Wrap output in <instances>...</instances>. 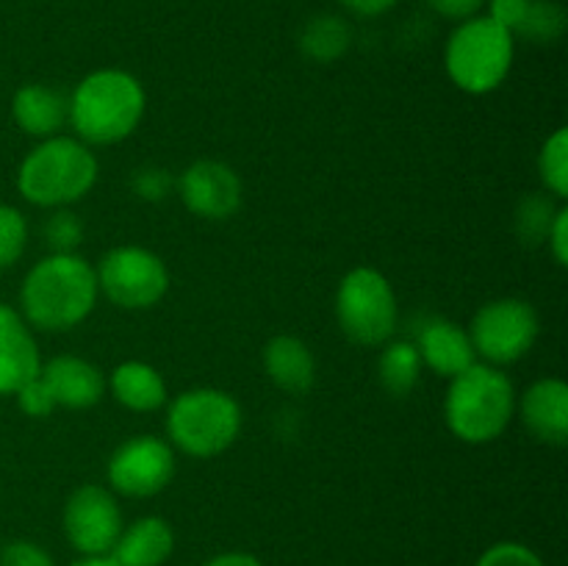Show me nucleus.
Segmentation results:
<instances>
[{"instance_id":"nucleus-29","label":"nucleus","mask_w":568,"mask_h":566,"mask_svg":"<svg viewBox=\"0 0 568 566\" xmlns=\"http://www.w3.org/2000/svg\"><path fill=\"white\" fill-rule=\"evenodd\" d=\"M477 566H544L541 558H538L532 549H527L525 544L516 542H503L497 547L488 549Z\"/></svg>"},{"instance_id":"nucleus-37","label":"nucleus","mask_w":568,"mask_h":566,"mask_svg":"<svg viewBox=\"0 0 568 566\" xmlns=\"http://www.w3.org/2000/svg\"><path fill=\"white\" fill-rule=\"evenodd\" d=\"M72 566H120L114 560V555H87L83 560H78V564Z\"/></svg>"},{"instance_id":"nucleus-30","label":"nucleus","mask_w":568,"mask_h":566,"mask_svg":"<svg viewBox=\"0 0 568 566\" xmlns=\"http://www.w3.org/2000/svg\"><path fill=\"white\" fill-rule=\"evenodd\" d=\"M486 3H488V17L516 37L527 9H530V0H486Z\"/></svg>"},{"instance_id":"nucleus-8","label":"nucleus","mask_w":568,"mask_h":566,"mask_svg":"<svg viewBox=\"0 0 568 566\" xmlns=\"http://www.w3.org/2000/svg\"><path fill=\"white\" fill-rule=\"evenodd\" d=\"M94 275H98L100 292L125 311L153 309L170 289V272L164 261L153 250L136 247V244L109 250Z\"/></svg>"},{"instance_id":"nucleus-3","label":"nucleus","mask_w":568,"mask_h":566,"mask_svg":"<svg viewBox=\"0 0 568 566\" xmlns=\"http://www.w3.org/2000/svg\"><path fill=\"white\" fill-rule=\"evenodd\" d=\"M516 414V392L510 377L491 364H471L449 377L444 420L455 438L466 444H488L505 433Z\"/></svg>"},{"instance_id":"nucleus-22","label":"nucleus","mask_w":568,"mask_h":566,"mask_svg":"<svg viewBox=\"0 0 568 566\" xmlns=\"http://www.w3.org/2000/svg\"><path fill=\"white\" fill-rule=\"evenodd\" d=\"M300 48L308 59L320 61V64L336 61L349 48V26L342 17H314V20L305 22L303 33H300Z\"/></svg>"},{"instance_id":"nucleus-10","label":"nucleus","mask_w":568,"mask_h":566,"mask_svg":"<svg viewBox=\"0 0 568 566\" xmlns=\"http://www.w3.org/2000/svg\"><path fill=\"white\" fill-rule=\"evenodd\" d=\"M175 453L155 436H133L109 458V483L125 497H153L170 486Z\"/></svg>"},{"instance_id":"nucleus-2","label":"nucleus","mask_w":568,"mask_h":566,"mask_svg":"<svg viewBox=\"0 0 568 566\" xmlns=\"http://www.w3.org/2000/svg\"><path fill=\"white\" fill-rule=\"evenodd\" d=\"M144 89L131 72L98 70L67 100V120L83 144H114L131 137L144 117Z\"/></svg>"},{"instance_id":"nucleus-12","label":"nucleus","mask_w":568,"mask_h":566,"mask_svg":"<svg viewBox=\"0 0 568 566\" xmlns=\"http://www.w3.org/2000/svg\"><path fill=\"white\" fill-rule=\"evenodd\" d=\"M181 200L194 216L227 220L242 205V181L222 161H197L181 175Z\"/></svg>"},{"instance_id":"nucleus-25","label":"nucleus","mask_w":568,"mask_h":566,"mask_svg":"<svg viewBox=\"0 0 568 566\" xmlns=\"http://www.w3.org/2000/svg\"><path fill=\"white\" fill-rule=\"evenodd\" d=\"M555 211L558 209L547 198H541V194H530V198L521 200L519 211H516V233H519L521 242L538 244L541 239H547Z\"/></svg>"},{"instance_id":"nucleus-4","label":"nucleus","mask_w":568,"mask_h":566,"mask_svg":"<svg viewBox=\"0 0 568 566\" xmlns=\"http://www.w3.org/2000/svg\"><path fill=\"white\" fill-rule=\"evenodd\" d=\"M98 181V159L72 137H48L22 159L17 189L22 198L42 209H61L87 198Z\"/></svg>"},{"instance_id":"nucleus-26","label":"nucleus","mask_w":568,"mask_h":566,"mask_svg":"<svg viewBox=\"0 0 568 566\" xmlns=\"http://www.w3.org/2000/svg\"><path fill=\"white\" fill-rule=\"evenodd\" d=\"M28 225L26 216L11 205H0V270L17 264L26 250Z\"/></svg>"},{"instance_id":"nucleus-36","label":"nucleus","mask_w":568,"mask_h":566,"mask_svg":"<svg viewBox=\"0 0 568 566\" xmlns=\"http://www.w3.org/2000/svg\"><path fill=\"white\" fill-rule=\"evenodd\" d=\"M205 566H261V560L255 555L247 553H225V555H216L211 558Z\"/></svg>"},{"instance_id":"nucleus-34","label":"nucleus","mask_w":568,"mask_h":566,"mask_svg":"<svg viewBox=\"0 0 568 566\" xmlns=\"http://www.w3.org/2000/svg\"><path fill=\"white\" fill-rule=\"evenodd\" d=\"M433 6V11H438L447 20H469V17H477V11L486 6V0H427Z\"/></svg>"},{"instance_id":"nucleus-27","label":"nucleus","mask_w":568,"mask_h":566,"mask_svg":"<svg viewBox=\"0 0 568 566\" xmlns=\"http://www.w3.org/2000/svg\"><path fill=\"white\" fill-rule=\"evenodd\" d=\"M44 236H48V244L53 247V253H72L75 244L81 242L83 228L75 214L59 209L53 216H50L48 225H44Z\"/></svg>"},{"instance_id":"nucleus-23","label":"nucleus","mask_w":568,"mask_h":566,"mask_svg":"<svg viewBox=\"0 0 568 566\" xmlns=\"http://www.w3.org/2000/svg\"><path fill=\"white\" fill-rule=\"evenodd\" d=\"M538 172H541L544 186L549 194L564 200L568 194V133L566 128H558L552 137L544 142L541 155H538Z\"/></svg>"},{"instance_id":"nucleus-5","label":"nucleus","mask_w":568,"mask_h":566,"mask_svg":"<svg viewBox=\"0 0 568 566\" xmlns=\"http://www.w3.org/2000/svg\"><path fill=\"white\" fill-rule=\"evenodd\" d=\"M444 67L460 92H494L514 67V33L497 26L491 17H469L449 37Z\"/></svg>"},{"instance_id":"nucleus-13","label":"nucleus","mask_w":568,"mask_h":566,"mask_svg":"<svg viewBox=\"0 0 568 566\" xmlns=\"http://www.w3.org/2000/svg\"><path fill=\"white\" fill-rule=\"evenodd\" d=\"M39 370L42 361L31 327L11 305L0 303V397L17 394Z\"/></svg>"},{"instance_id":"nucleus-7","label":"nucleus","mask_w":568,"mask_h":566,"mask_svg":"<svg viewBox=\"0 0 568 566\" xmlns=\"http://www.w3.org/2000/svg\"><path fill=\"white\" fill-rule=\"evenodd\" d=\"M336 316L344 336L355 344H386L397 331V297L383 272L355 266L342 277L336 292Z\"/></svg>"},{"instance_id":"nucleus-1","label":"nucleus","mask_w":568,"mask_h":566,"mask_svg":"<svg viewBox=\"0 0 568 566\" xmlns=\"http://www.w3.org/2000/svg\"><path fill=\"white\" fill-rule=\"evenodd\" d=\"M98 294V275L89 261L75 253H50L22 281L20 305L28 325L61 333L92 314Z\"/></svg>"},{"instance_id":"nucleus-21","label":"nucleus","mask_w":568,"mask_h":566,"mask_svg":"<svg viewBox=\"0 0 568 566\" xmlns=\"http://www.w3.org/2000/svg\"><path fill=\"white\" fill-rule=\"evenodd\" d=\"M422 358L416 344L410 342H388L383 347L381 361H377V375H381L383 388L394 397H405L416 388L422 377Z\"/></svg>"},{"instance_id":"nucleus-28","label":"nucleus","mask_w":568,"mask_h":566,"mask_svg":"<svg viewBox=\"0 0 568 566\" xmlns=\"http://www.w3.org/2000/svg\"><path fill=\"white\" fill-rule=\"evenodd\" d=\"M17 403H20V408L26 411L28 416H37V420H42V416H50L55 408V400L53 394H50V388L44 386L42 377H31V381L26 383V386L17 388Z\"/></svg>"},{"instance_id":"nucleus-19","label":"nucleus","mask_w":568,"mask_h":566,"mask_svg":"<svg viewBox=\"0 0 568 566\" xmlns=\"http://www.w3.org/2000/svg\"><path fill=\"white\" fill-rule=\"evenodd\" d=\"M11 114L14 122L31 137H55L67 120V100L55 89L42 87V83H26L17 89L11 100Z\"/></svg>"},{"instance_id":"nucleus-14","label":"nucleus","mask_w":568,"mask_h":566,"mask_svg":"<svg viewBox=\"0 0 568 566\" xmlns=\"http://www.w3.org/2000/svg\"><path fill=\"white\" fill-rule=\"evenodd\" d=\"M521 420L544 444L564 447L568 438V386L560 377L536 381L521 397Z\"/></svg>"},{"instance_id":"nucleus-16","label":"nucleus","mask_w":568,"mask_h":566,"mask_svg":"<svg viewBox=\"0 0 568 566\" xmlns=\"http://www.w3.org/2000/svg\"><path fill=\"white\" fill-rule=\"evenodd\" d=\"M419 350L422 364L430 366L442 377H455L471 364H477L475 344H471L469 331L449 320H430L419 331Z\"/></svg>"},{"instance_id":"nucleus-31","label":"nucleus","mask_w":568,"mask_h":566,"mask_svg":"<svg viewBox=\"0 0 568 566\" xmlns=\"http://www.w3.org/2000/svg\"><path fill=\"white\" fill-rule=\"evenodd\" d=\"M0 566H53V558L31 542H14L0 555Z\"/></svg>"},{"instance_id":"nucleus-17","label":"nucleus","mask_w":568,"mask_h":566,"mask_svg":"<svg viewBox=\"0 0 568 566\" xmlns=\"http://www.w3.org/2000/svg\"><path fill=\"white\" fill-rule=\"evenodd\" d=\"M264 370L281 392L305 394L314 386L316 361L297 336H275L264 347Z\"/></svg>"},{"instance_id":"nucleus-11","label":"nucleus","mask_w":568,"mask_h":566,"mask_svg":"<svg viewBox=\"0 0 568 566\" xmlns=\"http://www.w3.org/2000/svg\"><path fill=\"white\" fill-rule=\"evenodd\" d=\"M64 530L78 553L109 555L122 533L120 505L103 486L75 488L64 505Z\"/></svg>"},{"instance_id":"nucleus-15","label":"nucleus","mask_w":568,"mask_h":566,"mask_svg":"<svg viewBox=\"0 0 568 566\" xmlns=\"http://www.w3.org/2000/svg\"><path fill=\"white\" fill-rule=\"evenodd\" d=\"M39 377L64 408H92L103 397L105 381L94 364L78 355H59L39 370Z\"/></svg>"},{"instance_id":"nucleus-24","label":"nucleus","mask_w":568,"mask_h":566,"mask_svg":"<svg viewBox=\"0 0 568 566\" xmlns=\"http://www.w3.org/2000/svg\"><path fill=\"white\" fill-rule=\"evenodd\" d=\"M566 31V11L555 0H530L525 20L519 26V37H527L530 42H555Z\"/></svg>"},{"instance_id":"nucleus-32","label":"nucleus","mask_w":568,"mask_h":566,"mask_svg":"<svg viewBox=\"0 0 568 566\" xmlns=\"http://www.w3.org/2000/svg\"><path fill=\"white\" fill-rule=\"evenodd\" d=\"M170 178H166L164 170H139L136 181H133V189H136L139 198L144 200H161L166 194V189H170Z\"/></svg>"},{"instance_id":"nucleus-6","label":"nucleus","mask_w":568,"mask_h":566,"mask_svg":"<svg viewBox=\"0 0 568 566\" xmlns=\"http://www.w3.org/2000/svg\"><path fill=\"white\" fill-rule=\"evenodd\" d=\"M242 408L222 388H189L166 411V433L178 449L192 458H214L236 442Z\"/></svg>"},{"instance_id":"nucleus-9","label":"nucleus","mask_w":568,"mask_h":566,"mask_svg":"<svg viewBox=\"0 0 568 566\" xmlns=\"http://www.w3.org/2000/svg\"><path fill=\"white\" fill-rule=\"evenodd\" d=\"M475 353L491 364H514L538 338V314L527 300H491L475 314L469 327Z\"/></svg>"},{"instance_id":"nucleus-20","label":"nucleus","mask_w":568,"mask_h":566,"mask_svg":"<svg viewBox=\"0 0 568 566\" xmlns=\"http://www.w3.org/2000/svg\"><path fill=\"white\" fill-rule=\"evenodd\" d=\"M109 383L116 403L125 405L128 411L148 414V411L161 408L166 403L164 377L159 375L155 366L144 364V361H125V364H120L111 372Z\"/></svg>"},{"instance_id":"nucleus-35","label":"nucleus","mask_w":568,"mask_h":566,"mask_svg":"<svg viewBox=\"0 0 568 566\" xmlns=\"http://www.w3.org/2000/svg\"><path fill=\"white\" fill-rule=\"evenodd\" d=\"M353 14L361 17H377V14H386L397 0H342Z\"/></svg>"},{"instance_id":"nucleus-18","label":"nucleus","mask_w":568,"mask_h":566,"mask_svg":"<svg viewBox=\"0 0 568 566\" xmlns=\"http://www.w3.org/2000/svg\"><path fill=\"white\" fill-rule=\"evenodd\" d=\"M172 527L159 516H144L120 533L111 555L120 566H161L172 555Z\"/></svg>"},{"instance_id":"nucleus-33","label":"nucleus","mask_w":568,"mask_h":566,"mask_svg":"<svg viewBox=\"0 0 568 566\" xmlns=\"http://www.w3.org/2000/svg\"><path fill=\"white\" fill-rule=\"evenodd\" d=\"M547 242L549 247H552L555 261H558L560 266H566L568 261V211L566 209L555 211V220L547 231Z\"/></svg>"}]
</instances>
